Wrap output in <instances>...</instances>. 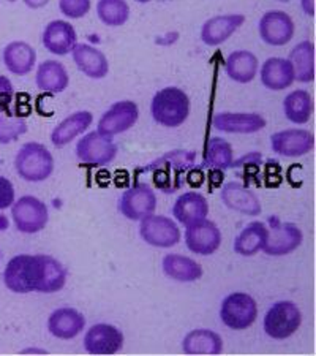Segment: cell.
<instances>
[{
  "label": "cell",
  "mask_w": 316,
  "mask_h": 356,
  "mask_svg": "<svg viewBox=\"0 0 316 356\" xmlns=\"http://www.w3.org/2000/svg\"><path fill=\"white\" fill-rule=\"evenodd\" d=\"M15 99L13 83L7 76L0 74V113L8 111Z\"/></svg>",
  "instance_id": "cell-39"
},
{
  "label": "cell",
  "mask_w": 316,
  "mask_h": 356,
  "mask_svg": "<svg viewBox=\"0 0 316 356\" xmlns=\"http://www.w3.org/2000/svg\"><path fill=\"white\" fill-rule=\"evenodd\" d=\"M117 208L125 219L140 222L157 209V195L149 184L136 182L122 193Z\"/></svg>",
  "instance_id": "cell-9"
},
{
  "label": "cell",
  "mask_w": 316,
  "mask_h": 356,
  "mask_svg": "<svg viewBox=\"0 0 316 356\" xmlns=\"http://www.w3.org/2000/svg\"><path fill=\"white\" fill-rule=\"evenodd\" d=\"M172 216L182 225H192V223L208 219L209 203L204 195L198 192H185L176 200L172 206Z\"/></svg>",
  "instance_id": "cell-25"
},
{
  "label": "cell",
  "mask_w": 316,
  "mask_h": 356,
  "mask_svg": "<svg viewBox=\"0 0 316 356\" xmlns=\"http://www.w3.org/2000/svg\"><path fill=\"white\" fill-rule=\"evenodd\" d=\"M16 200V192L15 186L8 177L0 175V211L11 208V204L15 203Z\"/></svg>",
  "instance_id": "cell-38"
},
{
  "label": "cell",
  "mask_w": 316,
  "mask_h": 356,
  "mask_svg": "<svg viewBox=\"0 0 316 356\" xmlns=\"http://www.w3.org/2000/svg\"><path fill=\"white\" fill-rule=\"evenodd\" d=\"M197 154L176 149L155 159L153 162L138 170V173H151L155 187L163 193H174L185 184L187 175L194 168Z\"/></svg>",
  "instance_id": "cell-2"
},
{
  "label": "cell",
  "mask_w": 316,
  "mask_h": 356,
  "mask_svg": "<svg viewBox=\"0 0 316 356\" xmlns=\"http://www.w3.org/2000/svg\"><path fill=\"white\" fill-rule=\"evenodd\" d=\"M94 122V114L90 111H76L65 118L51 131V143L56 147H65L78 136L84 135Z\"/></svg>",
  "instance_id": "cell-27"
},
{
  "label": "cell",
  "mask_w": 316,
  "mask_h": 356,
  "mask_svg": "<svg viewBox=\"0 0 316 356\" xmlns=\"http://www.w3.org/2000/svg\"><path fill=\"white\" fill-rule=\"evenodd\" d=\"M212 125L225 134L251 135L266 129L267 120L260 113H218L212 118Z\"/></svg>",
  "instance_id": "cell-18"
},
{
  "label": "cell",
  "mask_w": 316,
  "mask_h": 356,
  "mask_svg": "<svg viewBox=\"0 0 316 356\" xmlns=\"http://www.w3.org/2000/svg\"><path fill=\"white\" fill-rule=\"evenodd\" d=\"M11 219L19 233L37 234L48 225L49 209L40 198L24 195L11 204Z\"/></svg>",
  "instance_id": "cell-7"
},
{
  "label": "cell",
  "mask_w": 316,
  "mask_h": 356,
  "mask_svg": "<svg viewBox=\"0 0 316 356\" xmlns=\"http://www.w3.org/2000/svg\"><path fill=\"white\" fill-rule=\"evenodd\" d=\"M135 2H138V3H149V2H152V0H135Z\"/></svg>",
  "instance_id": "cell-42"
},
{
  "label": "cell",
  "mask_w": 316,
  "mask_h": 356,
  "mask_svg": "<svg viewBox=\"0 0 316 356\" xmlns=\"http://www.w3.org/2000/svg\"><path fill=\"white\" fill-rule=\"evenodd\" d=\"M301 7L306 15L315 16V0H301Z\"/></svg>",
  "instance_id": "cell-41"
},
{
  "label": "cell",
  "mask_w": 316,
  "mask_h": 356,
  "mask_svg": "<svg viewBox=\"0 0 316 356\" xmlns=\"http://www.w3.org/2000/svg\"><path fill=\"white\" fill-rule=\"evenodd\" d=\"M35 84L42 92L57 95L68 89V86H70V74H68L62 62L49 59L38 65L35 73Z\"/></svg>",
  "instance_id": "cell-26"
},
{
  "label": "cell",
  "mask_w": 316,
  "mask_h": 356,
  "mask_svg": "<svg viewBox=\"0 0 316 356\" xmlns=\"http://www.w3.org/2000/svg\"><path fill=\"white\" fill-rule=\"evenodd\" d=\"M288 60L294 70V79L299 83L315 81V43L310 40L297 43L291 49Z\"/></svg>",
  "instance_id": "cell-32"
},
{
  "label": "cell",
  "mask_w": 316,
  "mask_h": 356,
  "mask_svg": "<svg viewBox=\"0 0 316 356\" xmlns=\"http://www.w3.org/2000/svg\"><path fill=\"white\" fill-rule=\"evenodd\" d=\"M260 70L258 57L247 49H239L226 57L225 72L229 79L239 84H249L256 78Z\"/></svg>",
  "instance_id": "cell-28"
},
{
  "label": "cell",
  "mask_w": 316,
  "mask_h": 356,
  "mask_svg": "<svg viewBox=\"0 0 316 356\" xmlns=\"http://www.w3.org/2000/svg\"><path fill=\"white\" fill-rule=\"evenodd\" d=\"M244 22L245 16L240 13L214 16L201 27V42L208 46H220L228 42L244 26Z\"/></svg>",
  "instance_id": "cell-19"
},
{
  "label": "cell",
  "mask_w": 316,
  "mask_h": 356,
  "mask_svg": "<svg viewBox=\"0 0 316 356\" xmlns=\"http://www.w3.org/2000/svg\"><path fill=\"white\" fill-rule=\"evenodd\" d=\"M140 222V234L146 244L158 249H169L179 244L182 238L181 228L169 217L157 216L153 212Z\"/></svg>",
  "instance_id": "cell-11"
},
{
  "label": "cell",
  "mask_w": 316,
  "mask_h": 356,
  "mask_svg": "<svg viewBox=\"0 0 316 356\" xmlns=\"http://www.w3.org/2000/svg\"><path fill=\"white\" fill-rule=\"evenodd\" d=\"M85 330V317L73 307H59L49 315V334L62 341H70L78 337Z\"/></svg>",
  "instance_id": "cell-22"
},
{
  "label": "cell",
  "mask_w": 316,
  "mask_h": 356,
  "mask_svg": "<svg viewBox=\"0 0 316 356\" xmlns=\"http://www.w3.org/2000/svg\"><path fill=\"white\" fill-rule=\"evenodd\" d=\"M315 111V102L310 92L303 89H297L290 92L283 100V113L285 118L290 120L291 124L303 125L307 124L313 116Z\"/></svg>",
  "instance_id": "cell-33"
},
{
  "label": "cell",
  "mask_w": 316,
  "mask_h": 356,
  "mask_svg": "<svg viewBox=\"0 0 316 356\" xmlns=\"http://www.w3.org/2000/svg\"><path fill=\"white\" fill-rule=\"evenodd\" d=\"M3 285L18 295L60 291L68 273L59 260L51 255H16L7 263L2 274Z\"/></svg>",
  "instance_id": "cell-1"
},
{
  "label": "cell",
  "mask_w": 316,
  "mask_h": 356,
  "mask_svg": "<svg viewBox=\"0 0 316 356\" xmlns=\"http://www.w3.org/2000/svg\"><path fill=\"white\" fill-rule=\"evenodd\" d=\"M163 273L168 275L169 279L176 280V282H197L203 277V266L199 265L197 260L190 257H183L179 254H168L163 257L162 261Z\"/></svg>",
  "instance_id": "cell-29"
},
{
  "label": "cell",
  "mask_w": 316,
  "mask_h": 356,
  "mask_svg": "<svg viewBox=\"0 0 316 356\" xmlns=\"http://www.w3.org/2000/svg\"><path fill=\"white\" fill-rule=\"evenodd\" d=\"M84 350L89 355L109 356L116 355L124 348V332L117 326L109 323H97L85 331Z\"/></svg>",
  "instance_id": "cell-14"
},
{
  "label": "cell",
  "mask_w": 316,
  "mask_h": 356,
  "mask_svg": "<svg viewBox=\"0 0 316 356\" xmlns=\"http://www.w3.org/2000/svg\"><path fill=\"white\" fill-rule=\"evenodd\" d=\"M271 147L281 157L297 159L307 156L315 147V135L303 129L280 130L271 136Z\"/></svg>",
  "instance_id": "cell-16"
},
{
  "label": "cell",
  "mask_w": 316,
  "mask_h": 356,
  "mask_svg": "<svg viewBox=\"0 0 316 356\" xmlns=\"http://www.w3.org/2000/svg\"><path fill=\"white\" fill-rule=\"evenodd\" d=\"M22 2H24L26 7H28V8L38 10V8L46 7V5L49 3V0H22Z\"/></svg>",
  "instance_id": "cell-40"
},
{
  "label": "cell",
  "mask_w": 316,
  "mask_h": 356,
  "mask_svg": "<svg viewBox=\"0 0 316 356\" xmlns=\"http://www.w3.org/2000/svg\"><path fill=\"white\" fill-rule=\"evenodd\" d=\"M258 33L269 46L288 44L296 33V26L288 13L281 10H269L258 22Z\"/></svg>",
  "instance_id": "cell-12"
},
{
  "label": "cell",
  "mask_w": 316,
  "mask_h": 356,
  "mask_svg": "<svg viewBox=\"0 0 316 356\" xmlns=\"http://www.w3.org/2000/svg\"><path fill=\"white\" fill-rule=\"evenodd\" d=\"M2 62L11 74L26 76L37 65V51L27 42L16 40L3 48Z\"/></svg>",
  "instance_id": "cell-24"
},
{
  "label": "cell",
  "mask_w": 316,
  "mask_h": 356,
  "mask_svg": "<svg viewBox=\"0 0 316 356\" xmlns=\"http://www.w3.org/2000/svg\"><path fill=\"white\" fill-rule=\"evenodd\" d=\"M27 134L26 119L11 110L0 113V145H10Z\"/></svg>",
  "instance_id": "cell-36"
},
{
  "label": "cell",
  "mask_w": 316,
  "mask_h": 356,
  "mask_svg": "<svg viewBox=\"0 0 316 356\" xmlns=\"http://www.w3.org/2000/svg\"><path fill=\"white\" fill-rule=\"evenodd\" d=\"M260 79L264 88L280 92L294 84V70L288 59L283 57H269L260 68Z\"/></svg>",
  "instance_id": "cell-23"
},
{
  "label": "cell",
  "mask_w": 316,
  "mask_h": 356,
  "mask_svg": "<svg viewBox=\"0 0 316 356\" xmlns=\"http://www.w3.org/2000/svg\"><path fill=\"white\" fill-rule=\"evenodd\" d=\"M267 241L264 252L269 257H285L302 245V229L291 222H281L277 216L267 219Z\"/></svg>",
  "instance_id": "cell-8"
},
{
  "label": "cell",
  "mask_w": 316,
  "mask_h": 356,
  "mask_svg": "<svg viewBox=\"0 0 316 356\" xmlns=\"http://www.w3.org/2000/svg\"><path fill=\"white\" fill-rule=\"evenodd\" d=\"M54 157L42 143L28 141L15 157V171L26 182H43L54 173Z\"/></svg>",
  "instance_id": "cell-4"
},
{
  "label": "cell",
  "mask_w": 316,
  "mask_h": 356,
  "mask_svg": "<svg viewBox=\"0 0 316 356\" xmlns=\"http://www.w3.org/2000/svg\"><path fill=\"white\" fill-rule=\"evenodd\" d=\"M92 0H59L60 13L68 19H81L89 15Z\"/></svg>",
  "instance_id": "cell-37"
},
{
  "label": "cell",
  "mask_w": 316,
  "mask_h": 356,
  "mask_svg": "<svg viewBox=\"0 0 316 356\" xmlns=\"http://www.w3.org/2000/svg\"><path fill=\"white\" fill-rule=\"evenodd\" d=\"M182 350L185 355H220L223 352V339L212 330H193L183 337Z\"/></svg>",
  "instance_id": "cell-30"
},
{
  "label": "cell",
  "mask_w": 316,
  "mask_h": 356,
  "mask_svg": "<svg viewBox=\"0 0 316 356\" xmlns=\"http://www.w3.org/2000/svg\"><path fill=\"white\" fill-rule=\"evenodd\" d=\"M97 16L108 27H120L130 19V5L125 0H99Z\"/></svg>",
  "instance_id": "cell-35"
},
{
  "label": "cell",
  "mask_w": 316,
  "mask_h": 356,
  "mask_svg": "<svg viewBox=\"0 0 316 356\" xmlns=\"http://www.w3.org/2000/svg\"><path fill=\"white\" fill-rule=\"evenodd\" d=\"M119 147L111 136L100 131H90L84 135L76 145V157L81 163L89 166H106L117 157Z\"/></svg>",
  "instance_id": "cell-10"
},
{
  "label": "cell",
  "mask_w": 316,
  "mask_h": 356,
  "mask_svg": "<svg viewBox=\"0 0 316 356\" xmlns=\"http://www.w3.org/2000/svg\"><path fill=\"white\" fill-rule=\"evenodd\" d=\"M78 70L90 79H103L109 73V60L103 51L88 43H76L72 51Z\"/></svg>",
  "instance_id": "cell-21"
},
{
  "label": "cell",
  "mask_w": 316,
  "mask_h": 356,
  "mask_svg": "<svg viewBox=\"0 0 316 356\" xmlns=\"http://www.w3.org/2000/svg\"><path fill=\"white\" fill-rule=\"evenodd\" d=\"M152 119L166 129H177L190 116V97L174 86L160 89L151 102Z\"/></svg>",
  "instance_id": "cell-3"
},
{
  "label": "cell",
  "mask_w": 316,
  "mask_h": 356,
  "mask_svg": "<svg viewBox=\"0 0 316 356\" xmlns=\"http://www.w3.org/2000/svg\"><path fill=\"white\" fill-rule=\"evenodd\" d=\"M222 232L215 222L204 219L185 228V244L193 254L208 257L215 254L222 245Z\"/></svg>",
  "instance_id": "cell-15"
},
{
  "label": "cell",
  "mask_w": 316,
  "mask_h": 356,
  "mask_svg": "<svg viewBox=\"0 0 316 356\" xmlns=\"http://www.w3.org/2000/svg\"><path fill=\"white\" fill-rule=\"evenodd\" d=\"M220 198L228 209L244 216H260L263 212L261 201L258 195L244 186L242 182H226L220 191Z\"/></svg>",
  "instance_id": "cell-17"
},
{
  "label": "cell",
  "mask_w": 316,
  "mask_h": 356,
  "mask_svg": "<svg viewBox=\"0 0 316 356\" xmlns=\"http://www.w3.org/2000/svg\"><path fill=\"white\" fill-rule=\"evenodd\" d=\"M0 260H2V252H0Z\"/></svg>",
  "instance_id": "cell-44"
},
{
  "label": "cell",
  "mask_w": 316,
  "mask_h": 356,
  "mask_svg": "<svg viewBox=\"0 0 316 356\" xmlns=\"http://www.w3.org/2000/svg\"><path fill=\"white\" fill-rule=\"evenodd\" d=\"M140 119V108L131 100H120L113 103L101 114L99 120V130L101 135L114 138L116 135L128 131Z\"/></svg>",
  "instance_id": "cell-13"
},
{
  "label": "cell",
  "mask_w": 316,
  "mask_h": 356,
  "mask_svg": "<svg viewBox=\"0 0 316 356\" xmlns=\"http://www.w3.org/2000/svg\"><path fill=\"white\" fill-rule=\"evenodd\" d=\"M302 325V312L294 301H277L274 302L269 311L264 315L263 328L264 332L275 341H285V339L296 334Z\"/></svg>",
  "instance_id": "cell-5"
},
{
  "label": "cell",
  "mask_w": 316,
  "mask_h": 356,
  "mask_svg": "<svg viewBox=\"0 0 316 356\" xmlns=\"http://www.w3.org/2000/svg\"><path fill=\"white\" fill-rule=\"evenodd\" d=\"M234 151L233 146L220 136L210 138L206 145L204 165L215 171H225L233 168L234 165Z\"/></svg>",
  "instance_id": "cell-34"
},
{
  "label": "cell",
  "mask_w": 316,
  "mask_h": 356,
  "mask_svg": "<svg viewBox=\"0 0 316 356\" xmlns=\"http://www.w3.org/2000/svg\"><path fill=\"white\" fill-rule=\"evenodd\" d=\"M267 241V225L264 222H251L234 241V252L240 257H253L264 249Z\"/></svg>",
  "instance_id": "cell-31"
},
{
  "label": "cell",
  "mask_w": 316,
  "mask_h": 356,
  "mask_svg": "<svg viewBox=\"0 0 316 356\" xmlns=\"http://www.w3.org/2000/svg\"><path fill=\"white\" fill-rule=\"evenodd\" d=\"M277 2H285L286 3V2H291V0H277Z\"/></svg>",
  "instance_id": "cell-43"
},
{
  "label": "cell",
  "mask_w": 316,
  "mask_h": 356,
  "mask_svg": "<svg viewBox=\"0 0 316 356\" xmlns=\"http://www.w3.org/2000/svg\"><path fill=\"white\" fill-rule=\"evenodd\" d=\"M258 318V304L249 293L234 291L223 300L220 306V320L233 331L249 330Z\"/></svg>",
  "instance_id": "cell-6"
},
{
  "label": "cell",
  "mask_w": 316,
  "mask_h": 356,
  "mask_svg": "<svg viewBox=\"0 0 316 356\" xmlns=\"http://www.w3.org/2000/svg\"><path fill=\"white\" fill-rule=\"evenodd\" d=\"M42 43L46 51L54 56L70 54L78 43V33L68 21L54 19L44 27Z\"/></svg>",
  "instance_id": "cell-20"
}]
</instances>
